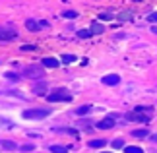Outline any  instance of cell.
<instances>
[{
	"instance_id": "cell-1",
	"label": "cell",
	"mask_w": 157,
	"mask_h": 153,
	"mask_svg": "<svg viewBox=\"0 0 157 153\" xmlns=\"http://www.w3.org/2000/svg\"><path fill=\"white\" fill-rule=\"evenodd\" d=\"M151 114H153V109L151 107H136L132 113L126 114V118L134 120V122H149Z\"/></svg>"
},
{
	"instance_id": "cell-2",
	"label": "cell",
	"mask_w": 157,
	"mask_h": 153,
	"mask_svg": "<svg viewBox=\"0 0 157 153\" xmlns=\"http://www.w3.org/2000/svg\"><path fill=\"white\" fill-rule=\"evenodd\" d=\"M51 114V109H25L23 111V118L27 120H39Z\"/></svg>"
},
{
	"instance_id": "cell-3",
	"label": "cell",
	"mask_w": 157,
	"mask_h": 153,
	"mask_svg": "<svg viewBox=\"0 0 157 153\" xmlns=\"http://www.w3.org/2000/svg\"><path fill=\"white\" fill-rule=\"evenodd\" d=\"M47 101H49V103H58V101H72V95H70L66 89H58V91H54V93L47 95Z\"/></svg>"
},
{
	"instance_id": "cell-4",
	"label": "cell",
	"mask_w": 157,
	"mask_h": 153,
	"mask_svg": "<svg viewBox=\"0 0 157 153\" xmlns=\"http://www.w3.org/2000/svg\"><path fill=\"white\" fill-rule=\"evenodd\" d=\"M23 76L25 78H43L45 74H43V68L41 66H37V64H31V66H27V68H23Z\"/></svg>"
},
{
	"instance_id": "cell-5",
	"label": "cell",
	"mask_w": 157,
	"mask_h": 153,
	"mask_svg": "<svg viewBox=\"0 0 157 153\" xmlns=\"http://www.w3.org/2000/svg\"><path fill=\"white\" fill-rule=\"evenodd\" d=\"M117 116L114 114H111V116H107V118H103V120H99L97 124H95V128H99V130H111V128L117 124Z\"/></svg>"
},
{
	"instance_id": "cell-6",
	"label": "cell",
	"mask_w": 157,
	"mask_h": 153,
	"mask_svg": "<svg viewBox=\"0 0 157 153\" xmlns=\"http://www.w3.org/2000/svg\"><path fill=\"white\" fill-rule=\"evenodd\" d=\"M10 39H16V31L0 27V41H10Z\"/></svg>"
},
{
	"instance_id": "cell-7",
	"label": "cell",
	"mask_w": 157,
	"mask_h": 153,
	"mask_svg": "<svg viewBox=\"0 0 157 153\" xmlns=\"http://www.w3.org/2000/svg\"><path fill=\"white\" fill-rule=\"evenodd\" d=\"M118 82H120V78H118L117 74H111V76H105V78H103V83H105V85H117Z\"/></svg>"
},
{
	"instance_id": "cell-8",
	"label": "cell",
	"mask_w": 157,
	"mask_h": 153,
	"mask_svg": "<svg viewBox=\"0 0 157 153\" xmlns=\"http://www.w3.org/2000/svg\"><path fill=\"white\" fill-rule=\"evenodd\" d=\"M58 64L60 62H58L56 58H51V56L49 58H43V66H47V68H58Z\"/></svg>"
},
{
	"instance_id": "cell-9",
	"label": "cell",
	"mask_w": 157,
	"mask_h": 153,
	"mask_svg": "<svg viewBox=\"0 0 157 153\" xmlns=\"http://www.w3.org/2000/svg\"><path fill=\"white\" fill-rule=\"evenodd\" d=\"M0 147H2V149H8V151H12V149H16L17 145H16L14 142H10V140H2V142H0Z\"/></svg>"
},
{
	"instance_id": "cell-10",
	"label": "cell",
	"mask_w": 157,
	"mask_h": 153,
	"mask_svg": "<svg viewBox=\"0 0 157 153\" xmlns=\"http://www.w3.org/2000/svg\"><path fill=\"white\" fill-rule=\"evenodd\" d=\"M25 27L29 29V31H37V29L41 27V23L35 21V20H27V21H25Z\"/></svg>"
},
{
	"instance_id": "cell-11",
	"label": "cell",
	"mask_w": 157,
	"mask_h": 153,
	"mask_svg": "<svg viewBox=\"0 0 157 153\" xmlns=\"http://www.w3.org/2000/svg\"><path fill=\"white\" fill-rule=\"evenodd\" d=\"M149 136V132L147 130H134L132 132V138H140V140H146Z\"/></svg>"
},
{
	"instance_id": "cell-12",
	"label": "cell",
	"mask_w": 157,
	"mask_h": 153,
	"mask_svg": "<svg viewBox=\"0 0 157 153\" xmlns=\"http://www.w3.org/2000/svg\"><path fill=\"white\" fill-rule=\"evenodd\" d=\"M51 153H68V147L66 145H51Z\"/></svg>"
},
{
	"instance_id": "cell-13",
	"label": "cell",
	"mask_w": 157,
	"mask_h": 153,
	"mask_svg": "<svg viewBox=\"0 0 157 153\" xmlns=\"http://www.w3.org/2000/svg\"><path fill=\"white\" fill-rule=\"evenodd\" d=\"M105 140H91L89 142V147H97V149H101V147H105Z\"/></svg>"
},
{
	"instance_id": "cell-14",
	"label": "cell",
	"mask_w": 157,
	"mask_h": 153,
	"mask_svg": "<svg viewBox=\"0 0 157 153\" xmlns=\"http://www.w3.org/2000/svg\"><path fill=\"white\" fill-rule=\"evenodd\" d=\"M103 25H101V23H97V21H95L93 23V25H91V29H89V31H91V35H97V33H103Z\"/></svg>"
},
{
	"instance_id": "cell-15",
	"label": "cell",
	"mask_w": 157,
	"mask_h": 153,
	"mask_svg": "<svg viewBox=\"0 0 157 153\" xmlns=\"http://www.w3.org/2000/svg\"><path fill=\"white\" fill-rule=\"evenodd\" d=\"M45 91H47V85L45 83H39V85H35V87H33V93L35 95H45Z\"/></svg>"
},
{
	"instance_id": "cell-16",
	"label": "cell",
	"mask_w": 157,
	"mask_h": 153,
	"mask_svg": "<svg viewBox=\"0 0 157 153\" xmlns=\"http://www.w3.org/2000/svg\"><path fill=\"white\" fill-rule=\"evenodd\" d=\"M89 111H91V107H89V105H82V107H78V109H76V113H78V114H87Z\"/></svg>"
},
{
	"instance_id": "cell-17",
	"label": "cell",
	"mask_w": 157,
	"mask_h": 153,
	"mask_svg": "<svg viewBox=\"0 0 157 153\" xmlns=\"http://www.w3.org/2000/svg\"><path fill=\"white\" fill-rule=\"evenodd\" d=\"M62 16L66 17V20H74V17H78V12H74V10H66Z\"/></svg>"
},
{
	"instance_id": "cell-18",
	"label": "cell",
	"mask_w": 157,
	"mask_h": 153,
	"mask_svg": "<svg viewBox=\"0 0 157 153\" xmlns=\"http://www.w3.org/2000/svg\"><path fill=\"white\" fill-rule=\"evenodd\" d=\"M124 153H144L140 147H134V145H128V147H124Z\"/></svg>"
},
{
	"instance_id": "cell-19",
	"label": "cell",
	"mask_w": 157,
	"mask_h": 153,
	"mask_svg": "<svg viewBox=\"0 0 157 153\" xmlns=\"http://www.w3.org/2000/svg\"><path fill=\"white\" fill-rule=\"evenodd\" d=\"M74 60H76V56H74V54H64V56H62V62H66V64L74 62Z\"/></svg>"
},
{
	"instance_id": "cell-20",
	"label": "cell",
	"mask_w": 157,
	"mask_h": 153,
	"mask_svg": "<svg viewBox=\"0 0 157 153\" xmlns=\"http://www.w3.org/2000/svg\"><path fill=\"white\" fill-rule=\"evenodd\" d=\"M89 35H91V31H87V29H82V31H78V37H82V39H87Z\"/></svg>"
},
{
	"instance_id": "cell-21",
	"label": "cell",
	"mask_w": 157,
	"mask_h": 153,
	"mask_svg": "<svg viewBox=\"0 0 157 153\" xmlns=\"http://www.w3.org/2000/svg\"><path fill=\"white\" fill-rule=\"evenodd\" d=\"M113 147H114V149L124 147V142H122V140H114V142H113Z\"/></svg>"
},
{
	"instance_id": "cell-22",
	"label": "cell",
	"mask_w": 157,
	"mask_h": 153,
	"mask_svg": "<svg viewBox=\"0 0 157 153\" xmlns=\"http://www.w3.org/2000/svg\"><path fill=\"white\" fill-rule=\"evenodd\" d=\"M147 21L157 23V12H153V14H149V16H147Z\"/></svg>"
},
{
	"instance_id": "cell-23",
	"label": "cell",
	"mask_w": 157,
	"mask_h": 153,
	"mask_svg": "<svg viewBox=\"0 0 157 153\" xmlns=\"http://www.w3.org/2000/svg\"><path fill=\"white\" fill-rule=\"evenodd\" d=\"M6 78H8V79H12V82H16V79H17V76L14 74V72H8V74H4Z\"/></svg>"
},
{
	"instance_id": "cell-24",
	"label": "cell",
	"mask_w": 157,
	"mask_h": 153,
	"mask_svg": "<svg viewBox=\"0 0 157 153\" xmlns=\"http://www.w3.org/2000/svg\"><path fill=\"white\" fill-rule=\"evenodd\" d=\"M111 17H113L111 12H103V14H101V20H111Z\"/></svg>"
},
{
	"instance_id": "cell-25",
	"label": "cell",
	"mask_w": 157,
	"mask_h": 153,
	"mask_svg": "<svg viewBox=\"0 0 157 153\" xmlns=\"http://www.w3.org/2000/svg\"><path fill=\"white\" fill-rule=\"evenodd\" d=\"M37 47H33V45H21V51H35Z\"/></svg>"
},
{
	"instance_id": "cell-26",
	"label": "cell",
	"mask_w": 157,
	"mask_h": 153,
	"mask_svg": "<svg viewBox=\"0 0 157 153\" xmlns=\"http://www.w3.org/2000/svg\"><path fill=\"white\" fill-rule=\"evenodd\" d=\"M132 16H128V12H122V16H120V20H130Z\"/></svg>"
},
{
	"instance_id": "cell-27",
	"label": "cell",
	"mask_w": 157,
	"mask_h": 153,
	"mask_svg": "<svg viewBox=\"0 0 157 153\" xmlns=\"http://www.w3.org/2000/svg\"><path fill=\"white\" fill-rule=\"evenodd\" d=\"M33 145H21V151H31Z\"/></svg>"
},
{
	"instance_id": "cell-28",
	"label": "cell",
	"mask_w": 157,
	"mask_h": 153,
	"mask_svg": "<svg viewBox=\"0 0 157 153\" xmlns=\"http://www.w3.org/2000/svg\"><path fill=\"white\" fill-rule=\"evenodd\" d=\"M151 31H153V33L157 35V25H153V27H151Z\"/></svg>"
},
{
	"instance_id": "cell-29",
	"label": "cell",
	"mask_w": 157,
	"mask_h": 153,
	"mask_svg": "<svg viewBox=\"0 0 157 153\" xmlns=\"http://www.w3.org/2000/svg\"><path fill=\"white\" fill-rule=\"evenodd\" d=\"M151 140H153V142H157V134H155V136H151Z\"/></svg>"
},
{
	"instance_id": "cell-30",
	"label": "cell",
	"mask_w": 157,
	"mask_h": 153,
	"mask_svg": "<svg viewBox=\"0 0 157 153\" xmlns=\"http://www.w3.org/2000/svg\"><path fill=\"white\" fill-rule=\"evenodd\" d=\"M101 153H105V151H101Z\"/></svg>"
}]
</instances>
